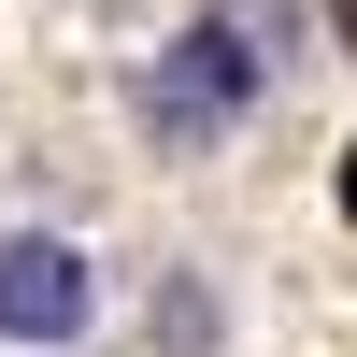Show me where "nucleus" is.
<instances>
[{"label": "nucleus", "instance_id": "nucleus-1", "mask_svg": "<svg viewBox=\"0 0 357 357\" xmlns=\"http://www.w3.org/2000/svg\"><path fill=\"white\" fill-rule=\"evenodd\" d=\"M272 43H286V29L257 15V0H215V15H186V29H172V43L129 72L143 143H158V158H215V143L243 129L257 100H272V72H286Z\"/></svg>", "mask_w": 357, "mask_h": 357}, {"label": "nucleus", "instance_id": "nucleus-2", "mask_svg": "<svg viewBox=\"0 0 357 357\" xmlns=\"http://www.w3.org/2000/svg\"><path fill=\"white\" fill-rule=\"evenodd\" d=\"M114 329V286L72 229H0V357H86Z\"/></svg>", "mask_w": 357, "mask_h": 357}]
</instances>
